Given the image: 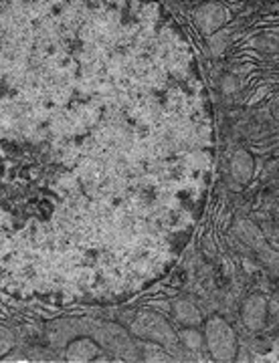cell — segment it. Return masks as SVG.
<instances>
[{
	"label": "cell",
	"instance_id": "cell-3",
	"mask_svg": "<svg viewBox=\"0 0 279 363\" xmlns=\"http://www.w3.org/2000/svg\"><path fill=\"white\" fill-rule=\"evenodd\" d=\"M192 21L202 35L211 37L217 30H221L229 21V11L219 2H204L192 13Z\"/></svg>",
	"mask_w": 279,
	"mask_h": 363
},
{
	"label": "cell",
	"instance_id": "cell-8",
	"mask_svg": "<svg viewBox=\"0 0 279 363\" xmlns=\"http://www.w3.org/2000/svg\"><path fill=\"white\" fill-rule=\"evenodd\" d=\"M178 343H182L188 351H199L204 345V333H200L195 325L182 327L178 331Z\"/></svg>",
	"mask_w": 279,
	"mask_h": 363
},
{
	"label": "cell",
	"instance_id": "cell-7",
	"mask_svg": "<svg viewBox=\"0 0 279 363\" xmlns=\"http://www.w3.org/2000/svg\"><path fill=\"white\" fill-rule=\"evenodd\" d=\"M173 315L174 319H176V323H180L182 327L199 325L202 321V315H200L199 307L192 301H188V298H180V301L174 303Z\"/></svg>",
	"mask_w": 279,
	"mask_h": 363
},
{
	"label": "cell",
	"instance_id": "cell-11",
	"mask_svg": "<svg viewBox=\"0 0 279 363\" xmlns=\"http://www.w3.org/2000/svg\"><path fill=\"white\" fill-rule=\"evenodd\" d=\"M267 317H271L273 321H279V293L267 301Z\"/></svg>",
	"mask_w": 279,
	"mask_h": 363
},
{
	"label": "cell",
	"instance_id": "cell-1",
	"mask_svg": "<svg viewBox=\"0 0 279 363\" xmlns=\"http://www.w3.org/2000/svg\"><path fill=\"white\" fill-rule=\"evenodd\" d=\"M204 345L217 362H233L239 353V339L233 325L221 315H213L204 323Z\"/></svg>",
	"mask_w": 279,
	"mask_h": 363
},
{
	"label": "cell",
	"instance_id": "cell-9",
	"mask_svg": "<svg viewBox=\"0 0 279 363\" xmlns=\"http://www.w3.org/2000/svg\"><path fill=\"white\" fill-rule=\"evenodd\" d=\"M253 248H257L259 250V255H261V260L267 264V269L271 272H275L279 277V252H275V250H271V248H267L266 245H263V240L259 242V245H255Z\"/></svg>",
	"mask_w": 279,
	"mask_h": 363
},
{
	"label": "cell",
	"instance_id": "cell-6",
	"mask_svg": "<svg viewBox=\"0 0 279 363\" xmlns=\"http://www.w3.org/2000/svg\"><path fill=\"white\" fill-rule=\"evenodd\" d=\"M253 174H255V160L247 150H239L231 160V178L241 186H245L251 182Z\"/></svg>",
	"mask_w": 279,
	"mask_h": 363
},
{
	"label": "cell",
	"instance_id": "cell-10",
	"mask_svg": "<svg viewBox=\"0 0 279 363\" xmlns=\"http://www.w3.org/2000/svg\"><path fill=\"white\" fill-rule=\"evenodd\" d=\"M14 347V335L9 329H0V357Z\"/></svg>",
	"mask_w": 279,
	"mask_h": 363
},
{
	"label": "cell",
	"instance_id": "cell-4",
	"mask_svg": "<svg viewBox=\"0 0 279 363\" xmlns=\"http://www.w3.org/2000/svg\"><path fill=\"white\" fill-rule=\"evenodd\" d=\"M241 321L249 331H261L267 325V298L259 293L245 298L241 307Z\"/></svg>",
	"mask_w": 279,
	"mask_h": 363
},
{
	"label": "cell",
	"instance_id": "cell-2",
	"mask_svg": "<svg viewBox=\"0 0 279 363\" xmlns=\"http://www.w3.org/2000/svg\"><path fill=\"white\" fill-rule=\"evenodd\" d=\"M130 331L133 337L142 339V341H154L166 350H173L178 343V333L173 329V325L168 323L158 313L142 311L133 317Z\"/></svg>",
	"mask_w": 279,
	"mask_h": 363
},
{
	"label": "cell",
	"instance_id": "cell-5",
	"mask_svg": "<svg viewBox=\"0 0 279 363\" xmlns=\"http://www.w3.org/2000/svg\"><path fill=\"white\" fill-rule=\"evenodd\" d=\"M102 350H104V347H102L95 339L89 337V335H81V337L67 341L65 359L67 362L75 363L95 362V359H99Z\"/></svg>",
	"mask_w": 279,
	"mask_h": 363
},
{
	"label": "cell",
	"instance_id": "cell-12",
	"mask_svg": "<svg viewBox=\"0 0 279 363\" xmlns=\"http://www.w3.org/2000/svg\"><path fill=\"white\" fill-rule=\"evenodd\" d=\"M273 113H275V117L279 119V97H278V101H275V105H273Z\"/></svg>",
	"mask_w": 279,
	"mask_h": 363
}]
</instances>
